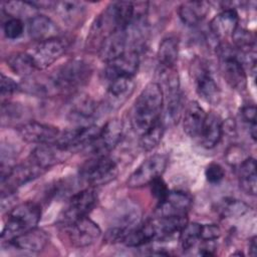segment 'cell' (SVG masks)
Listing matches in <instances>:
<instances>
[{"label":"cell","instance_id":"1","mask_svg":"<svg viewBox=\"0 0 257 257\" xmlns=\"http://www.w3.org/2000/svg\"><path fill=\"white\" fill-rule=\"evenodd\" d=\"M137 12L136 3L115 1L110 3L93 21L87 43L89 47L98 50L102 41L112 33L126 29L133 22Z\"/></svg>","mask_w":257,"mask_h":257},{"label":"cell","instance_id":"2","mask_svg":"<svg viewBox=\"0 0 257 257\" xmlns=\"http://www.w3.org/2000/svg\"><path fill=\"white\" fill-rule=\"evenodd\" d=\"M165 102L164 90L160 83L150 82L137 97L131 111L134 132L143 135L161 120Z\"/></svg>","mask_w":257,"mask_h":257},{"label":"cell","instance_id":"3","mask_svg":"<svg viewBox=\"0 0 257 257\" xmlns=\"http://www.w3.org/2000/svg\"><path fill=\"white\" fill-rule=\"evenodd\" d=\"M91 73L92 67L86 60L70 59L59 66L46 80V93L73 92L88 82Z\"/></svg>","mask_w":257,"mask_h":257},{"label":"cell","instance_id":"4","mask_svg":"<svg viewBox=\"0 0 257 257\" xmlns=\"http://www.w3.org/2000/svg\"><path fill=\"white\" fill-rule=\"evenodd\" d=\"M41 219L40 206L32 201H27L12 208L7 216L6 223L1 233V240L8 242L16 236L37 227Z\"/></svg>","mask_w":257,"mask_h":257},{"label":"cell","instance_id":"5","mask_svg":"<svg viewBox=\"0 0 257 257\" xmlns=\"http://www.w3.org/2000/svg\"><path fill=\"white\" fill-rule=\"evenodd\" d=\"M219 66L226 82L234 89H244L247 83V75L240 52L225 43L217 47Z\"/></svg>","mask_w":257,"mask_h":257},{"label":"cell","instance_id":"6","mask_svg":"<svg viewBox=\"0 0 257 257\" xmlns=\"http://www.w3.org/2000/svg\"><path fill=\"white\" fill-rule=\"evenodd\" d=\"M118 168L107 155H97L84 162L79 168V178L89 187L106 185L116 178Z\"/></svg>","mask_w":257,"mask_h":257},{"label":"cell","instance_id":"7","mask_svg":"<svg viewBox=\"0 0 257 257\" xmlns=\"http://www.w3.org/2000/svg\"><path fill=\"white\" fill-rule=\"evenodd\" d=\"M190 73L199 96L207 102L216 104L220 99L221 91L208 61L195 57L190 65Z\"/></svg>","mask_w":257,"mask_h":257},{"label":"cell","instance_id":"8","mask_svg":"<svg viewBox=\"0 0 257 257\" xmlns=\"http://www.w3.org/2000/svg\"><path fill=\"white\" fill-rule=\"evenodd\" d=\"M46 171L32 162L29 158L23 164L12 167L8 172L1 175L2 195H11L19 187L38 178Z\"/></svg>","mask_w":257,"mask_h":257},{"label":"cell","instance_id":"9","mask_svg":"<svg viewBox=\"0 0 257 257\" xmlns=\"http://www.w3.org/2000/svg\"><path fill=\"white\" fill-rule=\"evenodd\" d=\"M65 235L70 244L77 248H84L94 244L101 235L99 226L88 216L63 224Z\"/></svg>","mask_w":257,"mask_h":257},{"label":"cell","instance_id":"10","mask_svg":"<svg viewBox=\"0 0 257 257\" xmlns=\"http://www.w3.org/2000/svg\"><path fill=\"white\" fill-rule=\"evenodd\" d=\"M168 156L156 154L141 163V165L131 174L126 181L130 188H142L150 185L154 180L162 177L168 165Z\"/></svg>","mask_w":257,"mask_h":257},{"label":"cell","instance_id":"11","mask_svg":"<svg viewBox=\"0 0 257 257\" xmlns=\"http://www.w3.org/2000/svg\"><path fill=\"white\" fill-rule=\"evenodd\" d=\"M97 203V194L93 187H88L73 194L63 211L61 222L63 224L70 223L79 218L86 217L93 210Z\"/></svg>","mask_w":257,"mask_h":257},{"label":"cell","instance_id":"12","mask_svg":"<svg viewBox=\"0 0 257 257\" xmlns=\"http://www.w3.org/2000/svg\"><path fill=\"white\" fill-rule=\"evenodd\" d=\"M100 127L95 124L78 125L73 128H69L60 132V135L54 145L71 152L75 149L90 147L96 140Z\"/></svg>","mask_w":257,"mask_h":257},{"label":"cell","instance_id":"13","mask_svg":"<svg viewBox=\"0 0 257 257\" xmlns=\"http://www.w3.org/2000/svg\"><path fill=\"white\" fill-rule=\"evenodd\" d=\"M16 130L23 141L38 146L54 145L60 135L58 127L36 120L24 121Z\"/></svg>","mask_w":257,"mask_h":257},{"label":"cell","instance_id":"14","mask_svg":"<svg viewBox=\"0 0 257 257\" xmlns=\"http://www.w3.org/2000/svg\"><path fill=\"white\" fill-rule=\"evenodd\" d=\"M66 44L59 38H54L38 44L29 52L37 70H42L53 64L65 52Z\"/></svg>","mask_w":257,"mask_h":257},{"label":"cell","instance_id":"15","mask_svg":"<svg viewBox=\"0 0 257 257\" xmlns=\"http://www.w3.org/2000/svg\"><path fill=\"white\" fill-rule=\"evenodd\" d=\"M193 204L190 194L183 191H170L167 197L158 203L156 217L187 216Z\"/></svg>","mask_w":257,"mask_h":257},{"label":"cell","instance_id":"16","mask_svg":"<svg viewBox=\"0 0 257 257\" xmlns=\"http://www.w3.org/2000/svg\"><path fill=\"white\" fill-rule=\"evenodd\" d=\"M122 136V122L118 118L109 119L100 127V132L90 146L94 155H107L120 142Z\"/></svg>","mask_w":257,"mask_h":257},{"label":"cell","instance_id":"17","mask_svg":"<svg viewBox=\"0 0 257 257\" xmlns=\"http://www.w3.org/2000/svg\"><path fill=\"white\" fill-rule=\"evenodd\" d=\"M140 66L139 52L128 50L119 57L106 63L105 78L109 81L116 77H134Z\"/></svg>","mask_w":257,"mask_h":257},{"label":"cell","instance_id":"18","mask_svg":"<svg viewBox=\"0 0 257 257\" xmlns=\"http://www.w3.org/2000/svg\"><path fill=\"white\" fill-rule=\"evenodd\" d=\"M135 82L132 77H116L109 80L104 104L108 109H116L121 106L133 94Z\"/></svg>","mask_w":257,"mask_h":257},{"label":"cell","instance_id":"19","mask_svg":"<svg viewBox=\"0 0 257 257\" xmlns=\"http://www.w3.org/2000/svg\"><path fill=\"white\" fill-rule=\"evenodd\" d=\"M48 242V234L45 231L36 227L4 243H6L9 247H12L13 249L29 253H38L46 247Z\"/></svg>","mask_w":257,"mask_h":257},{"label":"cell","instance_id":"20","mask_svg":"<svg viewBox=\"0 0 257 257\" xmlns=\"http://www.w3.org/2000/svg\"><path fill=\"white\" fill-rule=\"evenodd\" d=\"M128 45L130 43L127 32L126 29H123L116 31L106 37L100 44L97 52L99 58L107 63L128 51Z\"/></svg>","mask_w":257,"mask_h":257},{"label":"cell","instance_id":"21","mask_svg":"<svg viewBox=\"0 0 257 257\" xmlns=\"http://www.w3.org/2000/svg\"><path fill=\"white\" fill-rule=\"evenodd\" d=\"M239 16L233 7H228L218 13L210 22L209 28L212 34L218 38L232 37L239 27Z\"/></svg>","mask_w":257,"mask_h":257},{"label":"cell","instance_id":"22","mask_svg":"<svg viewBox=\"0 0 257 257\" xmlns=\"http://www.w3.org/2000/svg\"><path fill=\"white\" fill-rule=\"evenodd\" d=\"M28 34L31 39L42 42L58 38L60 28L48 16L36 14L28 21Z\"/></svg>","mask_w":257,"mask_h":257},{"label":"cell","instance_id":"23","mask_svg":"<svg viewBox=\"0 0 257 257\" xmlns=\"http://www.w3.org/2000/svg\"><path fill=\"white\" fill-rule=\"evenodd\" d=\"M68 151L56 145H41L35 148L28 157L32 162L47 171L52 166L64 161L68 157Z\"/></svg>","mask_w":257,"mask_h":257},{"label":"cell","instance_id":"24","mask_svg":"<svg viewBox=\"0 0 257 257\" xmlns=\"http://www.w3.org/2000/svg\"><path fill=\"white\" fill-rule=\"evenodd\" d=\"M206 116L207 112L197 101H190L183 115V128L186 135L192 139L198 140Z\"/></svg>","mask_w":257,"mask_h":257},{"label":"cell","instance_id":"25","mask_svg":"<svg viewBox=\"0 0 257 257\" xmlns=\"http://www.w3.org/2000/svg\"><path fill=\"white\" fill-rule=\"evenodd\" d=\"M52 8L60 20L70 27L78 26L84 19L86 7L79 1H56Z\"/></svg>","mask_w":257,"mask_h":257},{"label":"cell","instance_id":"26","mask_svg":"<svg viewBox=\"0 0 257 257\" xmlns=\"http://www.w3.org/2000/svg\"><path fill=\"white\" fill-rule=\"evenodd\" d=\"M223 135V120L220 115L210 112L207 113L203 128L198 138L200 145L205 149H213L216 147Z\"/></svg>","mask_w":257,"mask_h":257},{"label":"cell","instance_id":"27","mask_svg":"<svg viewBox=\"0 0 257 257\" xmlns=\"http://www.w3.org/2000/svg\"><path fill=\"white\" fill-rule=\"evenodd\" d=\"M209 12V3L205 1H187L178 8V14L182 22L190 27L200 24Z\"/></svg>","mask_w":257,"mask_h":257},{"label":"cell","instance_id":"28","mask_svg":"<svg viewBox=\"0 0 257 257\" xmlns=\"http://www.w3.org/2000/svg\"><path fill=\"white\" fill-rule=\"evenodd\" d=\"M96 110V104L87 94H79L74 97L70 103L68 116L72 121L78 123L82 122V125L88 124L86 121L92 118Z\"/></svg>","mask_w":257,"mask_h":257},{"label":"cell","instance_id":"29","mask_svg":"<svg viewBox=\"0 0 257 257\" xmlns=\"http://www.w3.org/2000/svg\"><path fill=\"white\" fill-rule=\"evenodd\" d=\"M237 176L240 189L248 195H256V161L248 157L237 166Z\"/></svg>","mask_w":257,"mask_h":257},{"label":"cell","instance_id":"30","mask_svg":"<svg viewBox=\"0 0 257 257\" xmlns=\"http://www.w3.org/2000/svg\"><path fill=\"white\" fill-rule=\"evenodd\" d=\"M179 55V40L174 36L164 38L158 49V63L160 70L176 68Z\"/></svg>","mask_w":257,"mask_h":257},{"label":"cell","instance_id":"31","mask_svg":"<svg viewBox=\"0 0 257 257\" xmlns=\"http://www.w3.org/2000/svg\"><path fill=\"white\" fill-rule=\"evenodd\" d=\"M7 64L19 76L27 77L37 70L29 52H14L7 57Z\"/></svg>","mask_w":257,"mask_h":257},{"label":"cell","instance_id":"32","mask_svg":"<svg viewBox=\"0 0 257 257\" xmlns=\"http://www.w3.org/2000/svg\"><path fill=\"white\" fill-rule=\"evenodd\" d=\"M37 7L30 1H6L2 3V10L9 17L19 18H32L36 15Z\"/></svg>","mask_w":257,"mask_h":257},{"label":"cell","instance_id":"33","mask_svg":"<svg viewBox=\"0 0 257 257\" xmlns=\"http://www.w3.org/2000/svg\"><path fill=\"white\" fill-rule=\"evenodd\" d=\"M115 217L116 225L113 227L131 229L135 227L136 224H138L140 219V210L136 205L124 203L120 205V208L116 210Z\"/></svg>","mask_w":257,"mask_h":257},{"label":"cell","instance_id":"34","mask_svg":"<svg viewBox=\"0 0 257 257\" xmlns=\"http://www.w3.org/2000/svg\"><path fill=\"white\" fill-rule=\"evenodd\" d=\"M202 224L200 223H187L181 230L180 244L184 251H190L201 242Z\"/></svg>","mask_w":257,"mask_h":257},{"label":"cell","instance_id":"35","mask_svg":"<svg viewBox=\"0 0 257 257\" xmlns=\"http://www.w3.org/2000/svg\"><path fill=\"white\" fill-rule=\"evenodd\" d=\"M165 131V124L162 119L149 128L146 133L140 136V147L146 151L150 152L155 149L161 142Z\"/></svg>","mask_w":257,"mask_h":257},{"label":"cell","instance_id":"36","mask_svg":"<svg viewBox=\"0 0 257 257\" xmlns=\"http://www.w3.org/2000/svg\"><path fill=\"white\" fill-rule=\"evenodd\" d=\"M217 211L224 218H233L244 215L248 211V206L239 200L226 198L218 204Z\"/></svg>","mask_w":257,"mask_h":257},{"label":"cell","instance_id":"37","mask_svg":"<svg viewBox=\"0 0 257 257\" xmlns=\"http://www.w3.org/2000/svg\"><path fill=\"white\" fill-rule=\"evenodd\" d=\"M3 32L8 39H17L24 32V23L19 18L9 17L3 24Z\"/></svg>","mask_w":257,"mask_h":257},{"label":"cell","instance_id":"38","mask_svg":"<svg viewBox=\"0 0 257 257\" xmlns=\"http://www.w3.org/2000/svg\"><path fill=\"white\" fill-rule=\"evenodd\" d=\"M241 116L244 122L247 123L249 127V134L252 140L256 141V107L254 104H246L241 108Z\"/></svg>","mask_w":257,"mask_h":257},{"label":"cell","instance_id":"39","mask_svg":"<svg viewBox=\"0 0 257 257\" xmlns=\"http://www.w3.org/2000/svg\"><path fill=\"white\" fill-rule=\"evenodd\" d=\"M206 180L211 184H219L225 178V170L218 163H211L205 169Z\"/></svg>","mask_w":257,"mask_h":257},{"label":"cell","instance_id":"40","mask_svg":"<svg viewBox=\"0 0 257 257\" xmlns=\"http://www.w3.org/2000/svg\"><path fill=\"white\" fill-rule=\"evenodd\" d=\"M149 186L151 187L152 195L155 197L158 203L162 202L170 192L166 182L162 179V177H159L156 180H154Z\"/></svg>","mask_w":257,"mask_h":257},{"label":"cell","instance_id":"41","mask_svg":"<svg viewBox=\"0 0 257 257\" xmlns=\"http://www.w3.org/2000/svg\"><path fill=\"white\" fill-rule=\"evenodd\" d=\"M18 84L10 77L1 73V96L11 95L18 90Z\"/></svg>","mask_w":257,"mask_h":257},{"label":"cell","instance_id":"42","mask_svg":"<svg viewBox=\"0 0 257 257\" xmlns=\"http://www.w3.org/2000/svg\"><path fill=\"white\" fill-rule=\"evenodd\" d=\"M257 253V245H256V237L253 236L249 241V255L256 256Z\"/></svg>","mask_w":257,"mask_h":257}]
</instances>
